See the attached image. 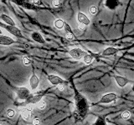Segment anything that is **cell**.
I'll return each instance as SVG.
<instances>
[{
  "instance_id": "cell-1",
  "label": "cell",
  "mask_w": 134,
  "mask_h": 125,
  "mask_svg": "<svg viewBox=\"0 0 134 125\" xmlns=\"http://www.w3.org/2000/svg\"><path fill=\"white\" fill-rule=\"evenodd\" d=\"M15 92H16L17 99L20 100V101L27 100L29 98V96H30V91L29 90V89H27V88H25V87L18 88Z\"/></svg>"
},
{
  "instance_id": "cell-2",
  "label": "cell",
  "mask_w": 134,
  "mask_h": 125,
  "mask_svg": "<svg viewBox=\"0 0 134 125\" xmlns=\"http://www.w3.org/2000/svg\"><path fill=\"white\" fill-rule=\"evenodd\" d=\"M69 54L74 58V59L80 60V59H81L82 58L85 57L87 54V53L84 51V50L81 49V48H75L70 49L69 51Z\"/></svg>"
},
{
  "instance_id": "cell-3",
  "label": "cell",
  "mask_w": 134,
  "mask_h": 125,
  "mask_svg": "<svg viewBox=\"0 0 134 125\" xmlns=\"http://www.w3.org/2000/svg\"><path fill=\"white\" fill-rule=\"evenodd\" d=\"M116 98H117V95L116 93H107L104 96H102L99 103H109L116 101Z\"/></svg>"
},
{
  "instance_id": "cell-4",
  "label": "cell",
  "mask_w": 134,
  "mask_h": 125,
  "mask_svg": "<svg viewBox=\"0 0 134 125\" xmlns=\"http://www.w3.org/2000/svg\"><path fill=\"white\" fill-rule=\"evenodd\" d=\"M47 78H48L49 82L53 85H57L58 86L60 84H64V83H65V81L63 80L60 77L57 76V75L49 74V75H48Z\"/></svg>"
},
{
  "instance_id": "cell-5",
  "label": "cell",
  "mask_w": 134,
  "mask_h": 125,
  "mask_svg": "<svg viewBox=\"0 0 134 125\" xmlns=\"http://www.w3.org/2000/svg\"><path fill=\"white\" fill-rule=\"evenodd\" d=\"M77 20L80 23L86 25V26H88L91 23V20L89 19V18L85 14H83L82 12H79L77 14Z\"/></svg>"
},
{
  "instance_id": "cell-6",
  "label": "cell",
  "mask_w": 134,
  "mask_h": 125,
  "mask_svg": "<svg viewBox=\"0 0 134 125\" xmlns=\"http://www.w3.org/2000/svg\"><path fill=\"white\" fill-rule=\"evenodd\" d=\"M40 83V79L37 77V75L35 73H33L32 76L30 77L29 79V86H30L32 90H36V89L39 86Z\"/></svg>"
},
{
  "instance_id": "cell-7",
  "label": "cell",
  "mask_w": 134,
  "mask_h": 125,
  "mask_svg": "<svg viewBox=\"0 0 134 125\" xmlns=\"http://www.w3.org/2000/svg\"><path fill=\"white\" fill-rule=\"evenodd\" d=\"M14 40L12 39V38L6 36V35H0V45H3V46H9L14 43Z\"/></svg>"
},
{
  "instance_id": "cell-8",
  "label": "cell",
  "mask_w": 134,
  "mask_h": 125,
  "mask_svg": "<svg viewBox=\"0 0 134 125\" xmlns=\"http://www.w3.org/2000/svg\"><path fill=\"white\" fill-rule=\"evenodd\" d=\"M6 28H7V30L14 36H15L17 38H22L23 37V34H22V33H21V31L19 30V28H17L16 26H8L7 25Z\"/></svg>"
},
{
  "instance_id": "cell-9",
  "label": "cell",
  "mask_w": 134,
  "mask_h": 125,
  "mask_svg": "<svg viewBox=\"0 0 134 125\" xmlns=\"http://www.w3.org/2000/svg\"><path fill=\"white\" fill-rule=\"evenodd\" d=\"M115 80L117 84H118V86L121 88L125 87L129 83V80L127 78H126L125 77H122V76H119V75H116Z\"/></svg>"
},
{
  "instance_id": "cell-10",
  "label": "cell",
  "mask_w": 134,
  "mask_h": 125,
  "mask_svg": "<svg viewBox=\"0 0 134 125\" xmlns=\"http://www.w3.org/2000/svg\"><path fill=\"white\" fill-rule=\"evenodd\" d=\"M31 37L34 41L37 42V43H45V40L43 38L40 33H37V32H35L31 34Z\"/></svg>"
},
{
  "instance_id": "cell-11",
  "label": "cell",
  "mask_w": 134,
  "mask_h": 125,
  "mask_svg": "<svg viewBox=\"0 0 134 125\" xmlns=\"http://www.w3.org/2000/svg\"><path fill=\"white\" fill-rule=\"evenodd\" d=\"M32 115V112H31V108H23L22 111H21V116L24 120H29L30 118V117Z\"/></svg>"
},
{
  "instance_id": "cell-12",
  "label": "cell",
  "mask_w": 134,
  "mask_h": 125,
  "mask_svg": "<svg viewBox=\"0 0 134 125\" xmlns=\"http://www.w3.org/2000/svg\"><path fill=\"white\" fill-rule=\"evenodd\" d=\"M42 100L41 95H30L29 98L26 100L27 103H38Z\"/></svg>"
},
{
  "instance_id": "cell-13",
  "label": "cell",
  "mask_w": 134,
  "mask_h": 125,
  "mask_svg": "<svg viewBox=\"0 0 134 125\" xmlns=\"http://www.w3.org/2000/svg\"><path fill=\"white\" fill-rule=\"evenodd\" d=\"M1 18L4 23H7L8 26H15V22L10 18L9 16H8L6 14H2Z\"/></svg>"
},
{
  "instance_id": "cell-14",
  "label": "cell",
  "mask_w": 134,
  "mask_h": 125,
  "mask_svg": "<svg viewBox=\"0 0 134 125\" xmlns=\"http://www.w3.org/2000/svg\"><path fill=\"white\" fill-rule=\"evenodd\" d=\"M116 53H117V49L116 48H112V47H109V48H107L102 52V55L109 56V55H113V54H115Z\"/></svg>"
},
{
  "instance_id": "cell-15",
  "label": "cell",
  "mask_w": 134,
  "mask_h": 125,
  "mask_svg": "<svg viewBox=\"0 0 134 125\" xmlns=\"http://www.w3.org/2000/svg\"><path fill=\"white\" fill-rule=\"evenodd\" d=\"M65 23L62 19H56L55 21H54V27H55L56 28L62 29V28H65Z\"/></svg>"
},
{
  "instance_id": "cell-16",
  "label": "cell",
  "mask_w": 134,
  "mask_h": 125,
  "mask_svg": "<svg viewBox=\"0 0 134 125\" xmlns=\"http://www.w3.org/2000/svg\"><path fill=\"white\" fill-rule=\"evenodd\" d=\"M92 60H93V57H92L91 55H90V54H88V53L83 58V61L86 64H90L92 62Z\"/></svg>"
},
{
  "instance_id": "cell-17",
  "label": "cell",
  "mask_w": 134,
  "mask_h": 125,
  "mask_svg": "<svg viewBox=\"0 0 134 125\" xmlns=\"http://www.w3.org/2000/svg\"><path fill=\"white\" fill-rule=\"evenodd\" d=\"M6 114L8 115V117H9V118H13V117H14L16 115V111L14 109H13V108H8L6 111Z\"/></svg>"
},
{
  "instance_id": "cell-18",
  "label": "cell",
  "mask_w": 134,
  "mask_h": 125,
  "mask_svg": "<svg viewBox=\"0 0 134 125\" xmlns=\"http://www.w3.org/2000/svg\"><path fill=\"white\" fill-rule=\"evenodd\" d=\"M46 106V103L44 101H43V100H41L40 102H39L37 103V108H40V109H44V108H45Z\"/></svg>"
},
{
  "instance_id": "cell-19",
  "label": "cell",
  "mask_w": 134,
  "mask_h": 125,
  "mask_svg": "<svg viewBox=\"0 0 134 125\" xmlns=\"http://www.w3.org/2000/svg\"><path fill=\"white\" fill-rule=\"evenodd\" d=\"M94 125H107V124H106V123H105L104 118H99L97 120H96V122L94 123Z\"/></svg>"
},
{
  "instance_id": "cell-20",
  "label": "cell",
  "mask_w": 134,
  "mask_h": 125,
  "mask_svg": "<svg viewBox=\"0 0 134 125\" xmlns=\"http://www.w3.org/2000/svg\"><path fill=\"white\" fill-rule=\"evenodd\" d=\"M130 117H131V114H130V112H128V111H125L122 113V114H121V118L123 119H127L130 118Z\"/></svg>"
},
{
  "instance_id": "cell-21",
  "label": "cell",
  "mask_w": 134,
  "mask_h": 125,
  "mask_svg": "<svg viewBox=\"0 0 134 125\" xmlns=\"http://www.w3.org/2000/svg\"><path fill=\"white\" fill-rule=\"evenodd\" d=\"M65 37H66V39H69V40H74L75 39V35H74L73 33H66Z\"/></svg>"
},
{
  "instance_id": "cell-22",
  "label": "cell",
  "mask_w": 134,
  "mask_h": 125,
  "mask_svg": "<svg viewBox=\"0 0 134 125\" xmlns=\"http://www.w3.org/2000/svg\"><path fill=\"white\" fill-rule=\"evenodd\" d=\"M23 64L25 66H28L30 64V60H29V58H28L27 57H24L23 58Z\"/></svg>"
},
{
  "instance_id": "cell-23",
  "label": "cell",
  "mask_w": 134,
  "mask_h": 125,
  "mask_svg": "<svg viewBox=\"0 0 134 125\" xmlns=\"http://www.w3.org/2000/svg\"><path fill=\"white\" fill-rule=\"evenodd\" d=\"M65 30L66 32V33H72V31H71V28L70 27V25L68 23H65Z\"/></svg>"
},
{
  "instance_id": "cell-24",
  "label": "cell",
  "mask_w": 134,
  "mask_h": 125,
  "mask_svg": "<svg viewBox=\"0 0 134 125\" xmlns=\"http://www.w3.org/2000/svg\"><path fill=\"white\" fill-rule=\"evenodd\" d=\"M90 12L92 14H96V12H97V8H96V6H91L90 8Z\"/></svg>"
},
{
  "instance_id": "cell-25",
  "label": "cell",
  "mask_w": 134,
  "mask_h": 125,
  "mask_svg": "<svg viewBox=\"0 0 134 125\" xmlns=\"http://www.w3.org/2000/svg\"><path fill=\"white\" fill-rule=\"evenodd\" d=\"M53 3V5L54 7H59V6H60L61 5V3L62 2L61 1H59V0H54V1L52 2Z\"/></svg>"
},
{
  "instance_id": "cell-26",
  "label": "cell",
  "mask_w": 134,
  "mask_h": 125,
  "mask_svg": "<svg viewBox=\"0 0 134 125\" xmlns=\"http://www.w3.org/2000/svg\"><path fill=\"white\" fill-rule=\"evenodd\" d=\"M33 124L34 125H40V118H34L33 119Z\"/></svg>"
},
{
  "instance_id": "cell-27",
  "label": "cell",
  "mask_w": 134,
  "mask_h": 125,
  "mask_svg": "<svg viewBox=\"0 0 134 125\" xmlns=\"http://www.w3.org/2000/svg\"><path fill=\"white\" fill-rule=\"evenodd\" d=\"M78 29L79 30H85V28H86V25H84V24H81V23H78V26H77Z\"/></svg>"
},
{
  "instance_id": "cell-28",
  "label": "cell",
  "mask_w": 134,
  "mask_h": 125,
  "mask_svg": "<svg viewBox=\"0 0 134 125\" xmlns=\"http://www.w3.org/2000/svg\"><path fill=\"white\" fill-rule=\"evenodd\" d=\"M57 89L60 90V91H63L65 89V83L64 84H60V85H58L57 86Z\"/></svg>"
},
{
  "instance_id": "cell-29",
  "label": "cell",
  "mask_w": 134,
  "mask_h": 125,
  "mask_svg": "<svg viewBox=\"0 0 134 125\" xmlns=\"http://www.w3.org/2000/svg\"><path fill=\"white\" fill-rule=\"evenodd\" d=\"M33 3H35V4H40L41 3L40 1H33Z\"/></svg>"
},
{
  "instance_id": "cell-30",
  "label": "cell",
  "mask_w": 134,
  "mask_h": 125,
  "mask_svg": "<svg viewBox=\"0 0 134 125\" xmlns=\"http://www.w3.org/2000/svg\"><path fill=\"white\" fill-rule=\"evenodd\" d=\"M1 34H2V30L0 29V35H1Z\"/></svg>"
},
{
  "instance_id": "cell-31",
  "label": "cell",
  "mask_w": 134,
  "mask_h": 125,
  "mask_svg": "<svg viewBox=\"0 0 134 125\" xmlns=\"http://www.w3.org/2000/svg\"><path fill=\"white\" fill-rule=\"evenodd\" d=\"M132 91L134 92V85H133V87H132Z\"/></svg>"
},
{
  "instance_id": "cell-32",
  "label": "cell",
  "mask_w": 134,
  "mask_h": 125,
  "mask_svg": "<svg viewBox=\"0 0 134 125\" xmlns=\"http://www.w3.org/2000/svg\"><path fill=\"white\" fill-rule=\"evenodd\" d=\"M0 125H1V124H0Z\"/></svg>"
}]
</instances>
